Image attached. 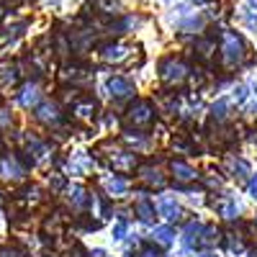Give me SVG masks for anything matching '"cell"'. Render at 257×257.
Here are the masks:
<instances>
[{
  "label": "cell",
  "instance_id": "1",
  "mask_svg": "<svg viewBox=\"0 0 257 257\" xmlns=\"http://www.w3.org/2000/svg\"><path fill=\"white\" fill-rule=\"evenodd\" d=\"M221 52H224V62L229 64V67H237V64H242L247 49H244V41H242L237 34L226 31V34H224V47H221Z\"/></svg>",
  "mask_w": 257,
  "mask_h": 257
},
{
  "label": "cell",
  "instance_id": "2",
  "mask_svg": "<svg viewBox=\"0 0 257 257\" xmlns=\"http://www.w3.org/2000/svg\"><path fill=\"white\" fill-rule=\"evenodd\" d=\"M160 75H162V80L170 82V85H180V82L188 77V67H185L180 59L170 57V59H165V62L160 64Z\"/></svg>",
  "mask_w": 257,
  "mask_h": 257
},
{
  "label": "cell",
  "instance_id": "3",
  "mask_svg": "<svg viewBox=\"0 0 257 257\" xmlns=\"http://www.w3.org/2000/svg\"><path fill=\"white\" fill-rule=\"evenodd\" d=\"M128 121H132L134 126H149L155 121V111L152 105H149V100H139L132 105V111H128Z\"/></svg>",
  "mask_w": 257,
  "mask_h": 257
},
{
  "label": "cell",
  "instance_id": "4",
  "mask_svg": "<svg viewBox=\"0 0 257 257\" xmlns=\"http://www.w3.org/2000/svg\"><path fill=\"white\" fill-rule=\"evenodd\" d=\"M39 98H41V90H39L36 82H26L24 88H21V93H18V103L24 105V108H31V105H36Z\"/></svg>",
  "mask_w": 257,
  "mask_h": 257
},
{
  "label": "cell",
  "instance_id": "5",
  "mask_svg": "<svg viewBox=\"0 0 257 257\" xmlns=\"http://www.w3.org/2000/svg\"><path fill=\"white\" fill-rule=\"evenodd\" d=\"M36 121H41V123H57L59 121V108H57V103H52V100H47V103H41L39 108H36Z\"/></svg>",
  "mask_w": 257,
  "mask_h": 257
},
{
  "label": "cell",
  "instance_id": "6",
  "mask_svg": "<svg viewBox=\"0 0 257 257\" xmlns=\"http://www.w3.org/2000/svg\"><path fill=\"white\" fill-rule=\"evenodd\" d=\"M0 173H3L6 178H13V180H21L24 178V167L18 165V160L13 155H6L3 162H0Z\"/></svg>",
  "mask_w": 257,
  "mask_h": 257
},
{
  "label": "cell",
  "instance_id": "7",
  "mask_svg": "<svg viewBox=\"0 0 257 257\" xmlns=\"http://www.w3.org/2000/svg\"><path fill=\"white\" fill-rule=\"evenodd\" d=\"M157 208H160L162 216H167L170 221H173V219H180V208H178V203L170 198V196H160V198H157Z\"/></svg>",
  "mask_w": 257,
  "mask_h": 257
},
{
  "label": "cell",
  "instance_id": "8",
  "mask_svg": "<svg viewBox=\"0 0 257 257\" xmlns=\"http://www.w3.org/2000/svg\"><path fill=\"white\" fill-rule=\"evenodd\" d=\"M108 88H111V95H116V98H128V95L134 93L132 82L123 80V77H113V80L108 82Z\"/></svg>",
  "mask_w": 257,
  "mask_h": 257
},
{
  "label": "cell",
  "instance_id": "9",
  "mask_svg": "<svg viewBox=\"0 0 257 257\" xmlns=\"http://www.w3.org/2000/svg\"><path fill=\"white\" fill-rule=\"evenodd\" d=\"M126 52H128V49H126L123 44H105L100 54H103V59H108V62H121V59L126 57Z\"/></svg>",
  "mask_w": 257,
  "mask_h": 257
},
{
  "label": "cell",
  "instance_id": "10",
  "mask_svg": "<svg viewBox=\"0 0 257 257\" xmlns=\"http://www.w3.org/2000/svg\"><path fill=\"white\" fill-rule=\"evenodd\" d=\"M201 234H203V226H201V224H190V226L185 229V247L198 244V242H201Z\"/></svg>",
  "mask_w": 257,
  "mask_h": 257
},
{
  "label": "cell",
  "instance_id": "11",
  "mask_svg": "<svg viewBox=\"0 0 257 257\" xmlns=\"http://www.w3.org/2000/svg\"><path fill=\"white\" fill-rule=\"evenodd\" d=\"M75 113H77L80 118H90V116L95 113V103H93V98H88V100H80V103L75 105Z\"/></svg>",
  "mask_w": 257,
  "mask_h": 257
},
{
  "label": "cell",
  "instance_id": "12",
  "mask_svg": "<svg viewBox=\"0 0 257 257\" xmlns=\"http://www.w3.org/2000/svg\"><path fill=\"white\" fill-rule=\"evenodd\" d=\"M173 173H175V178H180V180H193L196 178V173H193V170L185 165V162H173Z\"/></svg>",
  "mask_w": 257,
  "mask_h": 257
},
{
  "label": "cell",
  "instance_id": "13",
  "mask_svg": "<svg viewBox=\"0 0 257 257\" xmlns=\"http://www.w3.org/2000/svg\"><path fill=\"white\" fill-rule=\"evenodd\" d=\"M18 80V70L11 67V64H6V67H0V82L3 85H13Z\"/></svg>",
  "mask_w": 257,
  "mask_h": 257
},
{
  "label": "cell",
  "instance_id": "14",
  "mask_svg": "<svg viewBox=\"0 0 257 257\" xmlns=\"http://www.w3.org/2000/svg\"><path fill=\"white\" fill-rule=\"evenodd\" d=\"M137 211H139V219L142 221H152V216H155V208L149 206V201H139L137 203Z\"/></svg>",
  "mask_w": 257,
  "mask_h": 257
},
{
  "label": "cell",
  "instance_id": "15",
  "mask_svg": "<svg viewBox=\"0 0 257 257\" xmlns=\"http://www.w3.org/2000/svg\"><path fill=\"white\" fill-rule=\"evenodd\" d=\"M196 49H198L201 59H208V57H211V52H213V41H211V39H201L198 44H196Z\"/></svg>",
  "mask_w": 257,
  "mask_h": 257
},
{
  "label": "cell",
  "instance_id": "16",
  "mask_svg": "<svg viewBox=\"0 0 257 257\" xmlns=\"http://www.w3.org/2000/svg\"><path fill=\"white\" fill-rule=\"evenodd\" d=\"M105 188H108L111 193H123L126 190V180L123 178H108L105 180Z\"/></svg>",
  "mask_w": 257,
  "mask_h": 257
},
{
  "label": "cell",
  "instance_id": "17",
  "mask_svg": "<svg viewBox=\"0 0 257 257\" xmlns=\"http://www.w3.org/2000/svg\"><path fill=\"white\" fill-rule=\"evenodd\" d=\"M155 237H157V242L170 244V242H173V229H170V226H160V229H155Z\"/></svg>",
  "mask_w": 257,
  "mask_h": 257
},
{
  "label": "cell",
  "instance_id": "18",
  "mask_svg": "<svg viewBox=\"0 0 257 257\" xmlns=\"http://www.w3.org/2000/svg\"><path fill=\"white\" fill-rule=\"evenodd\" d=\"M221 213H224L226 219H234V216L239 213V203H237V201H229V203H224V206H221Z\"/></svg>",
  "mask_w": 257,
  "mask_h": 257
},
{
  "label": "cell",
  "instance_id": "19",
  "mask_svg": "<svg viewBox=\"0 0 257 257\" xmlns=\"http://www.w3.org/2000/svg\"><path fill=\"white\" fill-rule=\"evenodd\" d=\"M95 3H98V8L103 13H118V3H116V0H95Z\"/></svg>",
  "mask_w": 257,
  "mask_h": 257
},
{
  "label": "cell",
  "instance_id": "20",
  "mask_svg": "<svg viewBox=\"0 0 257 257\" xmlns=\"http://www.w3.org/2000/svg\"><path fill=\"white\" fill-rule=\"evenodd\" d=\"M142 178H144V180H149V183H155V185H162V178H160L157 170H149V167H144V170H142Z\"/></svg>",
  "mask_w": 257,
  "mask_h": 257
},
{
  "label": "cell",
  "instance_id": "21",
  "mask_svg": "<svg viewBox=\"0 0 257 257\" xmlns=\"http://www.w3.org/2000/svg\"><path fill=\"white\" fill-rule=\"evenodd\" d=\"M82 193H85V190H82L80 185H75V188L70 190V201H72L75 206H82Z\"/></svg>",
  "mask_w": 257,
  "mask_h": 257
},
{
  "label": "cell",
  "instance_id": "22",
  "mask_svg": "<svg viewBox=\"0 0 257 257\" xmlns=\"http://www.w3.org/2000/svg\"><path fill=\"white\" fill-rule=\"evenodd\" d=\"M11 123H13V116H11V111L0 108V126H3V128H8Z\"/></svg>",
  "mask_w": 257,
  "mask_h": 257
},
{
  "label": "cell",
  "instance_id": "23",
  "mask_svg": "<svg viewBox=\"0 0 257 257\" xmlns=\"http://www.w3.org/2000/svg\"><path fill=\"white\" fill-rule=\"evenodd\" d=\"M139 257H160V252L157 249H152V247H147V249H142V254Z\"/></svg>",
  "mask_w": 257,
  "mask_h": 257
},
{
  "label": "cell",
  "instance_id": "24",
  "mask_svg": "<svg viewBox=\"0 0 257 257\" xmlns=\"http://www.w3.org/2000/svg\"><path fill=\"white\" fill-rule=\"evenodd\" d=\"M0 257H21V252H16V249H0Z\"/></svg>",
  "mask_w": 257,
  "mask_h": 257
},
{
  "label": "cell",
  "instance_id": "25",
  "mask_svg": "<svg viewBox=\"0 0 257 257\" xmlns=\"http://www.w3.org/2000/svg\"><path fill=\"white\" fill-rule=\"evenodd\" d=\"M113 234H116V237L121 239V237H123V234H126V224H118V226L113 229Z\"/></svg>",
  "mask_w": 257,
  "mask_h": 257
},
{
  "label": "cell",
  "instance_id": "26",
  "mask_svg": "<svg viewBox=\"0 0 257 257\" xmlns=\"http://www.w3.org/2000/svg\"><path fill=\"white\" fill-rule=\"evenodd\" d=\"M249 193L257 198V175H254V178H252V183H249Z\"/></svg>",
  "mask_w": 257,
  "mask_h": 257
},
{
  "label": "cell",
  "instance_id": "27",
  "mask_svg": "<svg viewBox=\"0 0 257 257\" xmlns=\"http://www.w3.org/2000/svg\"><path fill=\"white\" fill-rule=\"evenodd\" d=\"M193 3H211V0H193Z\"/></svg>",
  "mask_w": 257,
  "mask_h": 257
},
{
  "label": "cell",
  "instance_id": "28",
  "mask_svg": "<svg viewBox=\"0 0 257 257\" xmlns=\"http://www.w3.org/2000/svg\"><path fill=\"white\" fill-rule=\"evenodd\" d=\"M198 257H213V254H211V252H208V254H198Z\"/></svg>",
  "mask_w": 257,
  "mask_h": 257
},
{
  "label": "cell",
  "instance_id": "29",
  "mask_svg": "<svg viewBox=\"0 0 257 257\" xmlns=\"http://www.w3.org/2000/svg\"><path fill=\"white\" fill-rule=\"evenodd\" d=\"M0 18H3V11H0Z\"/></svg>",
  "mask_w": 257,
  "mask_h": 257
},
{
  "label": "cell",
  "instance_id": "30",
  "mask_svg": "<svg viewBox=\"0 0 257 257\" xmlns=\"http://www.w3.org/2000/svg\"><path fill=\"white\" fill-rule=\"evenodd\" d=\"M8 3H16V0H8Z\"/></svg>",
  "mask_w": 257,
  "mask_h": 257
}]
</instances>
